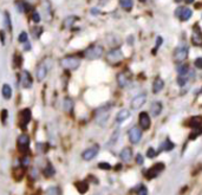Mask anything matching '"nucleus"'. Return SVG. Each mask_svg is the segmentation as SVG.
<instances>
[{"instance_id":"21","label":"nucleus","mask_w":202,"mask_h":195,"mask_svg":"<svg viewBox=\"0 0 202 195\" xmlns=\"http://www.w3.org/2000/svg\"><path fill=\"white\" fill-rule=\"evenodd\" d=\"M174 147H175V144H174L169 138H167V140L161 144V147H160V151H163V150H165V151H170L171 149H174Z\"/></svg>"},{"instance_id":"11","label":"nucleus","mask_w":202,"mask_h":195,"mask_svg":"<svg viewBox=\"0 0 202 195\" xmlns=\"http://www.w3.org/2000/svg\"><path fill=\"white\" fill-rule=\"evenodd\" d=\"M138 122H140V125H141V128L143 130L149 129L151 121H150V116L148 115V113H144V111L141 113L140 114V117H138Z\"/></svg>"},{"instance_id":"9","label":"nucleus","mask_w":202,"mask_h":195,"mask_svg":"<svg viewBox=\"0 0 202 195\" xmlns=\"http://www.w3.org/2000/svg\"><path fill=\"white\" fill-rule=\"evenodd\" d=\"M141 138H142V130L140 128L134 127V128H131L129 130V140H130L131 143L136 144V143H138L141 141Z\"/></svg>"},{"instance_id":"23","label":"nucleus","mask_w":202,"mask_h":195,"mask_svg":"<svg viewBox=\"0 0 202 195\" xmlns=\"http://www.w3.org/2000/svg\"><path fill=\"white\" fill-rule=\"evenodd\" d=\"M3 97L5 100H10L12 97V87L9 85V84H4L3 86Z\"/></svg>"},{"instance_id":"24","label":"nucleus","mask_w":202,"mask_h":195,"mask_svg":"<svg viewBox=\"0 0 202 195\" xmlns=\"http://www.w3.org/2000/svg\"><path fill=\"white\" fill-rule=\"evenodd\" d=\"M76 186H77V189H78V191L80 194H85L87 191V189H89V184L85 181H79V182L76 183Z\"/></svg>"},{"instance_id":"44","label":"nucleus","mask_w":202,"mask_h":195,"mask_svg":"<svg viewBox=\"0 0 202 195\" xmlns=\"http://www.w3.org/2000/svg\"><path fill=\"white\" fill-rule=\"evenodd\" d=\"M3 115H1V121H3V123H5L6 122V116H7V111L6 110H3V113H1Z\"/></svg>"},{"instance_id":"35","label":"nucleus","mask_w":202,"mask_h":195,"mask_svg":"<svg viewBox=\"0 0 202 195\" xmlns=\"http://www.w3.org/2000/svg\"><path fill=\"white\" fill-rule=\"evenodd\" d=\"M177 83H178L180 86L186 85V83H187V77H186V76H180V77L177 78Z\"/></svg>"},{"instance_id":"14","label":"nucleus","mask_w":202,"mask_h":195,"mask_svg":"<svg viewBox=\"0 0 202 195\" xmlns=\"http://www.w3.org/2000/svg\"><path fill=\"white\" fill-rule=\"evenodd\" d=\"M98 150H99V147L98 146H93V147H91V148H89V149H86L84 153H83V158L84 160H86V161H90V160H92L97 154H98Z\"/></svg>"},{"instance_id":"37","label":"nucleus","mask_w":202,"mask_h":195,"mask_svg":"<svg viewBox=\"0 0 202 195\" xmlns=\"http://www.w3.org/2000/svg\"><path fill=\"white\" fill-rule=\"evenodd\" d=\"M155 155H156L155 149H154V148H149V149H148V151H147V157L153 158V157H155Z\"/></svg>"},{"instance_id":"27","label":"nucleus","mask_w":202,"mask_h":195,"mask_svg":"<svg viewBox=\"0 0 202 195\" xmlns=\"http://www.w3.org/2000/svg\"><path fill=\"white\" fill-rule=\"evenodd\" d=\"M121 3V6L125 10V11H130L133 9V0H120Z\"/></svg>"},{"instance_id":"20","label":"nucleus","mask_w":202,"mask_h":195,"mask_svg":"<svg viewBox=\"0 0 202 195\" xmlns=\"http://www.w3.org/2000/svg\"><path fill=\"white\" fill-rule=\"evenodd\" d=\"M191 14H193V11H191L190 9H183V7H182L181 13L178 14V17H180V19H181L182 22H186V20H188V19L191 17Z\"/></svg>"},{"instance_id":"32","label":"nucleus","mask_w":202,"mask_h":195,"mask_svg":"<svg viewBox=\"0 0 202 195\" xmlns=\"http://www.w3.org/2000/svg\"><path fill=\"white\" fill-rule=\"evenodd\" d=\"M162 43H163L162 37H157V39H156V45H155V49L153 50V53H156V52H157V50H158V47L162 45Z\"/></svg>"},{"instance_id":"13","label":"nucleus","mask_w":202,"mask_h":195,"mask_svg":"<svg viewBox=\"0 0 202 195\" xmlns=\"http://www.w3.org/2000/svg\"><path fill=\"white\" fill-rule=\"evenodd\" d=\"M17 144L20 150L23 151L26 150V148H29V144H30V137L26 134H21L17 140Z\"/></svg>"},{"instance_id":"43","label":"nucleus","mask_w":202,"mask_h":195,"mask_svg":"<svg viewBox=\"0 0 202 195\" xmlns=\"http://www.w3.org/2000/svg\"><path fill=\"white\" fill-rule=\"evenodd\" d=\"M136 161H137V163H138V164H142V163H143V157H142V155H141V154H137V156H136Z\"/></svg>"},{"instance_id":"6","label":"nucleus","mask_w":202,"mask_h":195,"mask_svg":"<svg viewBox=\"0 0 202 195\" xmlns=\"http://www.w3.org/2000/svg\"><path fill=\"white\" fill-rule=\"evenodd\" d=\"M47 71H49V67H47V64H46V60H43L38 64L37 69H36V76H37V80L42 82L46 78L47 76Z\"/></svg>"},{"instance_id":"16","label":"nucleus","mask_w":202,"mask_h":195,"mask_svg":"<svg viewBox=\"0 0 202 195\" xmlns=\"http://www.w3.org/2000/svg\"><path fill=\"white\" fill-rule=\"evenodd\" d=\"M117 82H118V85L121 87H125V86H128L130 84V80H129L128 76L125 73H123V72L117 75Z\"/></svg>"},{"instance_id":"26","label":"nucleus","mask_w":202,"mask_h":195,"mask_svg":"<svg viewBox=\"0 0 202 195\" xmlns=\"http://www.w3.org/2000/svg\"><path fill=\"white\" fill-rule=\"evenodd\" d=\"M200 135H202V125L201 127H197V128H193V131L189 135V140H195Z\"/></svg>"},{"instance_id":"17","label":"nucleus","mask_w":202,"mask_h":195,"mask_svg":"<svg viewBox=\"0 0 202 195\" xmlns=\"http://www.w3.org/2000/svg\"><path fill=\"white\" fill-rule=\"evenodd\" d=\"M150 111L153 114V116H155V117L158 116L162 111V103L161 102H154L150 107Z\"/></svg>"},{"instance_id":"45","label":"nucleus","mask_w":202,"mask_h":195,"mask_svg":"<svg viewBox=\"0 0 202 195\" xmlns=\"http://www.w3.org/2000/svg\"><path fill=\"white\" fill-rule=\"evenodd\" d=\"M116 137H118V131H115V134H114V136L111 137V142H110V144H112V143H115V141H116Z\"/></svg>"},{"instance_id":"39","label":"nucleus","mask_w":202,"mask_h":195,"mask_svg":"<svg viewBox=\"0 0 202 195\" xmlns=\"http://www.w3.org/2000/svg\"><path fill=\"white\" fill-rule=\"evenodd\" d=\"M194 65H195L197 69H202V57L196 58L195 62H194Z\"/></svg>"},{"instance_id":"49","label":"nucleus","mask_w":202,"mask_h":195,"mask_svg":"<svg viewBox=\"0 0 202 195\" xmlns=\"http://www.w3.org/2000/svg\"><path fill=\"white\" fill-rule=\"evenodd\" d=\"M30 49H31V47H30V44L27 43V44H26V46H25V50L27 51V50H30Z\"/></svg>"},{"instance_id":"36","label":"nucleus","mask_w":202,"mask_h":195,"mask_svg":"<svg viewBox=\"0 0 202 195\" xmlns=\"http://www.w3.org/2000/svg\"><path fill=\"white\" fill-rule=\"evenodd\" d=\"M71 108H72V101L71 100H65V105H64V109L66 111H71Z\"/></svg>"},{"instance_id":"52","label":"nucleus","mask_w":202,"mask_h":195,"mask_svg":"<svg viewBox=\"0 0 202 195\" xmlns=\"http://www.w3.org/2000/svg\"><path fill=\"white\" fill-rule=\"evenodd\" d=\"M175 1H176V3H180V1H181V0H175Z\"/></svg>"},{"instance_id":"3","label":"nucleus","mask_w":202,"mask_h":195,"mask_svg":"<svg viewBox=\"0 0 202 195\" xmlns=\"http://www.w3.org/2000/svg\"><path fill=\"white\" fill-rule=\"evenodd\" d=\"M109 110H110V105H104L96 111V121L98 124L100 125L105 124V122L109 118Z\"/></svg>"},{"instance_id":"31","label":"nucleus","mask_w":202,"mask_h":195,"mask_svg":"<svg viewBox=\"0 0 202 195\" xmlns=\"http://www.w3.org/2000/svg\"><path fill=\"white\" fill-rule=\"evenodd\" d=\"M44 174H45V176H47V177H49V176H52V175L54 174V169L52 168V166H51V164H49V166H47V168L44 170Z\"/></svg>"},{"instance_id":"29","label":"nucleus","mask_w":202,"mask_h":195,"mask_svg":"<svg viewBox=\"0 0 202 195\" xmlns=\"http://www.w3.org/2000/svg\"><path fill=\"white\" fill-rule=\"evenodd\" d=\"M177 72H178L180 76H186V73L188 72V65L183 64V65L177 66Z\"/></svg>"},{"instance_id":"18","label":"nucleus","mask_w":202,"mask_h":195,"mask_svg":"<svg viewBox=\"0 0 202 195\" xmlns=\"http://www.w3.org/2000/svg\"><path fill=\"white\" fill-rule=\"evenodd\" d=\"M164 86V82L161 79V78H156L154 80V84H153V92L154 93H157L160 92Z\"/></svg>"},{"instance_id":"7","label":"nucleus","mask_w":202,"mask_h":195,"mask_svg":"<svg viewBox=\"0 0 202 195\" xmlns=\"http://www.w3.org/2000/svg\"><path fill=\"white\" fill-rule=\"evenodd\" d=\"M187 57H188V46H186V45H181V46L176 47V50L174 51V60L175 62H183Z\"/></svg>"},{"instance_id":"34","label":"nucleus","mask_w":202,"mask_h":195,"mask_svg":"<svg viewBox=\"0 0 202 195\" xmlns=\"http://www.w3.org/2000/svg\"><path fill=\"white\" fill-rule=\"evenodd\" d=\"M98 167H99L100 169H104V170H109V169H111V166H110L108 162H100V163L98 164Z\"/></svg>"},{"instance_id":"47","label":"nucleus","mask_w":202,"mask_h":195,"mask_svg":"<svg viewBox=\"0 0 202 195\" xmlns=\"http://www.w3.org/2000/svg\"><path fill=\"white\" fill-rule=\"evenodd\" d=\"M23 164H24V166L29 164V158H27V157H24V160H23Z\"/></svg>"},{"instance_id":"41","label":"nucleus","mask_w":202,"mask_h":195,"mask_svg":"<svg viewBox=\"0 0 202 195\" xmlns=\"http://www.w3.org/2000/svg\"><path fill=\"white\" fill-rule=\"evenodd\" d=\"M76 19H77L76 17H69V18L65 20V26H71V24H72Z\"/></svg>"},{"instance_id":"8","label":"nucleus","mask_w":202,"mask_h":195,"mask_svg":"<svg viewBox=\"0 0 202 195\" xmlns=\"http://www.w3.org/2000/svg\"><path fill=\"white\" fill-rule=\"evenodd\" d=\"M165 168V166H164V163H162V162H158V163H155L151 168H149L147 171H145V175H147V177L148 179H154V177H156L163 169Z\"/></svg>"},{"instance_id":"50","label":"nucleus","mask_w":202,"mask_h":195,"mask_svg":"<svg viewBox=\"0 0 202 195\" xmlns=\"http://www.w3.org/2000/svg\"><path fill=\"white\" fill-rule=\"evenodd\" d=\"M186 1H187V3H188V4H191V3H193V1H194V0H186Z\"/></svg>"},{"instance_id":"2","label":"nucleus","mask_w":202,"mask_h":195,"mask_svg":"<svg viewBox=\"0 0 202 195\" xmlns=\"http://www.w3.org/2000/svg\"><path fill=\"white\" fill-rule=\"evenodd\" d=\"M103 52H104V49L99 45H93V46H90L87 47L85 51H84V56L87 58V59H97L99 57L103 56Z\"/></svg>"},{"instance_id":"48","label":"nucleus","mask_w":202,"mask_h":195,"mask_svg":"<svg viewBox=\"0 0 202 195\" xmlns=\"http://www.w3.org/2000/svg\"><path fill=\"white\" fill-rule=\"evenodd\" d=\"M0 36H1V42H3V44L5 43V38H4V32H0Z\"/></svg>"},{"instance_id":"12","label":"nucleus","mask_w":202,"mask_h":195,"mask_svg":"<svg viewBox=\"0 0 202 195\" xmlns=\"http://www.w3.org/2000/svg\"><path fill=\"white\" fill-rule=\"evenodd\" d=\"M145 101H147V96L144 95V93H141V95H138V96H136L135 98L131 101V108L133 109H140L144 103H145Z\"/></svg>"},{"instance_id":"1","label":"nucleus","mask_w":202,"mask_h":195,"mask_svg":"<svg viewBox=\"0 0 202 195\" xmlns=\"http://www.w3.org/2000/svg\"><path fill=\"white\" fill-rule=\"evenodd\" d=\"M60 65L64 69H69V70H76L79 65H80V59L73 56H69V57H64L60 59Z\"/></svg>"},{"instance_id":"5","label":"nucleus","mask_w":202,"mask_h":195,"mask_svg":"<svg viewBox=\"0 0 202 195\" xmlns=\"http://www.w3.org/2000/svg\"><path fill=\"white\" fill-rule=\"evenodd\" d=\"M123 59V53L121 49H114L107 54V60L110 64H117Z\"/></svg>"},{"instance_id":"38","label":"nucleus","mask_w":202,"mask_h":195,"mask_svg":"<svg viewBox=\"0 0 202 195\" xmlns=\"http://www.w3.org/2000/svg\"><path fill=\"white\" fill-rule=\"evenodd\" d=\"M21 64H23V58H21L20 54H17V56H16V66L20 67Z\"/></svg>"},{"instance_id":"19","label":"nucleus","mask_w":202,"mask_h":195,"mask_svg":"<svg viewBox=\"0 0 202 195\" xmlns=\"http://www.w3.org/2000/svg\"><path fill=\"white\" fill-rule=\"evenodd\" d=\"M133 157V151L130 148H124L122 151H121V158L124 161V162H129Z\"/></svg>"},{"instance_id":"28","label":"nucleus","mask_w":202,"mask_h":195,"mask_svg":"<svg viewBox=\"0 0 202 195\" xmlns=\"http://www.w3.org/2000/svg\"><path fill=\"white\" fill-rule=\"evenodd\" d=\"M24 174H25V170H24L23 167H20L17 170H14V177H16V180H18V181L21 180V177L24 176Z\"/></svg>"},{"instance_id":"25","label":"nucleus","mask_w":202,"mask_h":195,"mask_svg":"<svg viewBox=\"0 0 202 195\" xmlns=\"http://www.w3.org/2000/svg\"><path fill=\"white\" fill-rule=\"evenodd\" d=\"M129 116H130V113H129L127 109H124V110H121V111L117 114L116 120H117V122H123V121H125Z\"/></svg>"},{"instance_id":"30","label":"nucleus","mask_w":202,"mask_h":195,"mask_svg":"<svg viewBox=\"0 0 202 195\" xmlns=\"http://www.w3.org/2000/svg\"><path fill=\"white\" fill-rule=\"evenodd\" d=\"M136 191H137L138 195H148V190H147V188H145L143 184H140V186L136 188Z\"/></svg>"},{"instance_id":"51","label":"nucleus","mask_w":202,"mask_h":195,"mask_svg":"<svg viewBox=\"0 0 202 195\" xmlns=\"http://www.w3.org/2000/svg\"><path fill=\"white\" fill-rule=\"evenodd\" d=\"M140 1H141V3H144V1H145V0H140Z\"/></svg>"},{"instance_id":"33","label":"nucleus","mask_w":202,"mask_h":195,"mask_svg":"<svg viewBox=\"0 0 202 195\" xmlns=\"http://www.w3.org/2000/svg\"><path fill=\"white\" fill-rule=\"evenodd\" d=\"M27 38H29V36L26 32H21L19 34V42L20 43H27Z\"/></svg>"},{"instance_id":"22","label":"nucleus","mask_w":202,"mask_h":195,"mask_svg":"<svg viewBox=\"0 0 202 195\" xmlns=\"http://www.w3.org/2000/svg\"><path fill=\"white\" fill-rule=\"evenodd\" d=\"M189 125L191 128H197L202 125V116H194L189 121Z\"/></svg>"},{"instance_id":"42","label":"nucleus","mask_w":202,"mask_h":195,"mask_svg":"<svg viewBox=\"0 0 202 195\" xmlns=\"http://www.w3.org/2000/svg\"><path fill=\"white\" fill-rule=\"evenodd\" d=\"M5 22H6V25L9 26V29H11V20H10V14L7 12H5Z\"/></svg>"},{"instance_id":"46","label":"nucleus","mask_w":202,"mask_h":195,"mask_svg":"<svg viewBox=\"0 0 202 195\" xmlns=\"http://www.w3.org/2000/svg\"><path fill=\"white\" fill-rule=\"evenodd\" d=\"M47 193H49L50 195H57V189H56V188H51V189L47 190Z\"/></svg>"},{"instance_id":"4","label":"nucleus","mask_w":202,"mask_h":195,"mask_svg":"<svg viewBox=\"0 0 202 195\" xmlns=\"http://www.w3.org/2000/svg\"><path fill=\"white\" fill-rule=\"evenodd\" d=\"M31 117H32V114H31V110L30 109H24L20 114H19V117H18V123H19V127L21 129H25L29 124V122L31 121Z\"/></svg>"},{"instance_id":"40","label":"nucleus","mask_w":202,"mask_h":195,"mask_svg":"<svg viewBox=\"0 0 202 195\" xmlns=\"http://www.w3.org/2000/svg\"><path fill=\"white\" fill-rule=\"evenodd\" d=\"M32 20H33L34 23H39V22H40V16H39L38 12H33V13H32Z\"/></svg>"},{"instance_id":"10","label":"nucleus","mask_w":202,"mask_h":195,"mask_svg":"<svg viewBox=\"0 0 202 195\" xmlns=\"http://www.w3.org/2000/svg\"><path fill=\"white\" fill-rule=\"evenodd\" d=\"M191 43L195 46H200L202 45V32L198 29V25L196 24L193 29V33H191Z\"/></svg>"},{"instance_id":"15","label":"nucleus","mask_w":202,"mask_h":195,"mask_svg":"<svg viewBox=\"0 0 202 195\" xmlns=\"http://www.w3.org/2000/svg\"><path fill=\"white\" fill-rule=\"evenodd\" d=\"M32 83H33V80H32V77H31L30 72L29 71H23V73H21V85L25 89H30L32 86Z\"/></svg>"}]
</instances>
